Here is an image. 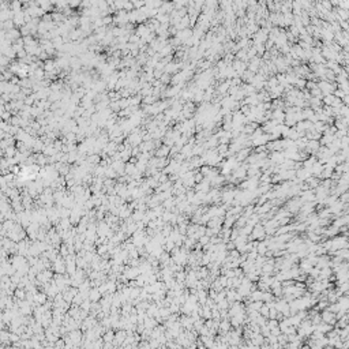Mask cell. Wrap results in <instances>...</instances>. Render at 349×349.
I'll use <instances>...</instances> for the list:
<instances>
[{
	"label": "cell",
	"mask_w": 349,
	"mask_h": 349,
	"mask_svg": "<svg viewBox=\"0 0 349 349\" xmlns=\"http://www.w3.org/2000/svg\"><path fill=\"white\" fill-rule=\"evenodd\" d=\"M139 273H141V270L136 267H131V269H127L126 271H124V277H126L127 280H134V278H138Z\"/></svg>",
	"instance_id": "6da1fadb"
},
{
	"label": "cell",
	"mask_w": 349,
	"mask_h": 349,
	"mask_svg": "<svg viewBox=\"0 0 349 349\" xmlns=\"http://www.w3.org/2000/svg\"><path fill=\"white\" fill-rule=\"evenodd\" d=\"M168 151H169V149H168V147H162L160 151H158L157 156H158V157H165V156L168 154Z\"/></svg>",
	"instance_id": "277c9868"
},
{
	"label": "cell",
	"mask_w": 349,
	"mask_h": 349,
	"mask_svg": "<svg viewBox=\"0 0 349 349\" xmlns=\"http://www.w3.org/2000/svg\"><path fill=\"white\" fill-rule=\"evenodd\" d=\"M104 341L105 342H110V341H115V334L112 331H107L104 336Z\"/></svg>",
	"instance_id": "3957f363"
},
{
	"label": "cell",
	"mask_w": 349,
	"mask_h": 349,
	"mask_svg": "<svg viewBox=\"0 0 349 349\" xmlns=\"http://www.w3.org/2000/svg\"><path fill=\"white\" fill-rule=\"evenodd\" d=\"M101 295H102V293L100 292V289H98V288H94V289H93V290H90V295H89V299H90L91 302H97V300L101 297Z\"/></svg>",
	"instance_id": "7a4b0ae2"
}]
</instances>
